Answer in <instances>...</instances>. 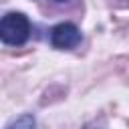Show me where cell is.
I'll return each mask as SVG.
<instances>
[{
	"mask_svg": "<svg viewBox=\"0 0 129 129\" xmlns=\"http://www.w3.org/2000/svg\"><path fill=\"white\" fill-rule=\"evenodd\" d=\"M30 36V22L22 12H8L0 18V40L10 46H20Z\"/></svg>",
	"mask_w": 129,
	"mask_h": 129,
	"instance_id": "1",
	"label": "cell"
},
{
	"mask_svg": "<svg viewBox=\"0 0 129 129\" xmlns=\"http://www.w3.org/2000/svg\"><path fill=\"white\" fill-rule=\"evenodd\" d=\"M50 42L54 48H75L81 42V30L73 22H60L50 30Z\"/></svg>",
	"mask_w": 129,
	"mask_h": 129,
	"instance_id": "2",
	"label": "cell"
},
{
	"mask_svg": "<svg viewBox=\"0 0 129 129\" xmlns=\"http://www.w3.org/2000/svg\"><path fill=\"white\" fill-rule=\"evenodd\" d=\"M10 125H16V127H20V125H28V127H32V125H34V119H32L30 115H26V117H22V119H16V121H12Z\"/></svg>",
	"mask_w": 129,
	"mask_h": 129,
	"instance_id": "3",
	"label": "cell"
},
{
	"mask_svg": "<svg viewBox=\"0 0 129 129\" xmlns=\"http://www.w3.org/2000/svg\"><path fill=\"white\" fill-rule=\"evenodd\" d=\"M58 2H62V0H58Z\"/></svg>",
	"mask_w": 129,
	"mask_h": 129,
	"instance_id": "4",
	"label": "cell"
}]
</instances>
